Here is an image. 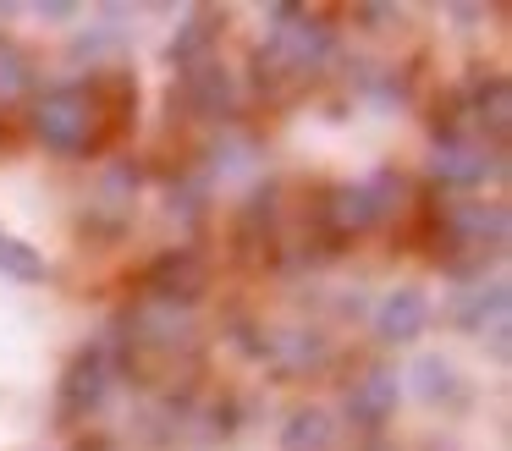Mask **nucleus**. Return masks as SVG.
Masks as SVG:
<instances>
[{"mask_svg": "<svg viewBox=\"0 0 512 451\" xmlns=\"http://www.w3.org/2000/svg\"><path fill=\"white\" fill-rule=\"evenodd\" d=\"M89 127H94V110L78 88H56V94H45L34 110V132L61 154H78L83 143H89Z\"/></svg>", "mask_w": 512, "mask_h": 451, "instance_id": "obj_1", "label": "nucleus"}, {"mask_svg": "<svg viewBox=\"0 0 512 451\" xmlns=\"http://www.w3.org/2000/svg\"><path fill=\"white\" fill-rule=\"evenodd\" d=\"M424 325H430V297H424V286H391L375 303V336L391 341V347L419 341Z\"/></svg>", "mask_w": 512, "mask_h": 451, "instance_id": "obj_2", "label": "nucleus"}, {"mask_svg": "<svg viewBox=\"0 0 512 451\" xmlns=\"http://www.w3.org/2000/svg\"><path fill=\"white\" fill-rule=\"evenodd\" d=\"M397 396H402V380L391 369H369L364 380H353L347 391V418L364 429H380L391 413H397Z\"/></svg>", "mask_w": 512, "mask_h": 451, "instance_id": "obj_3", "label": "nucleus"}, {"mask_svg": "<svg viewBox=\"0 0 512 451\" xmlns=\"http://www.w3.org/2000/svg\"><path fill=\"white\" fill-rule=\"evenodd\" d=\"M402 380H408V391L419 396V402H430V407L463 396V374H457V363L446 358V352H419V358L402 369Z\"/></svg>", "mask_w": 512, "mask_h": 451, "instance_id": "obj_4", "label": "nucleus"}, {"mask_svg": "<svg viewBox=\"0 0 512 451\" xmlns=\"http://www.w3.org/2000/svg\"><path fill=\"white\" fill-rule=\"evenodd\" d=\"M325 50H331V33H325L320 22L287 17V28L270 33V55H276L281 66H292V72H309L314 61H325Z\"/></svg>", "mask_w": 512, "mask_h": 451, "instance_id": "obj_5", "label": "nucleus"}, {"mask_svg": "<svg viewBox=\"0 0 512 451\" xmlns=\"http://www.w3.org/2000/svg\"><path fill=\"white\" fill-rule=\"evenodd\" d=\"M501 319H507V281H479L452 297V325L468 330V336H485Z\"/></svg>", "mask_w": 512, "mask_h": 451, "instance_id": "obj_6", "label": "nucleus"}, {"mask_svg": "<svg viewBox=\"0 0 512 451\" xmlns=\"http://www.w3.org/2000/svg\"><path fill=\"white\" fill-rule=\"evenodd\" d=\"M100 396H105V358L89 352V358H78L67 369V380H61V413L78 418V413H89V407H100Z\"/></svg>", "mask_w": 512, "mask_h": 451, "instance_id": "obj_7", "label": "nucleus"}, {"mask_svg": "<svg viewBox=\"0 0 512 451\" xmlns=\"http://www.w3.org/2000/svg\"><path fill=\"white\" fill-rule=\"evenodd\" d=\"M336 446V418L325 407H292L281 424V451H331Z\"/></svg>", "mask_w": 512, "mask_h": 451, "instance_id": "obj_8", "label": "nucleus"}, {"mask_svg": "<svg viewBox=\"0 0 512 451\" xmlns=\"http://www.w3.org/2000/svg\"><path fill=\"white\" fill-rule=\"evenodd\" d=\"M435 176L441 182H452V187H474V182H485V171H490V160L474 149V143H457V138H446V143H435Z\"/></svg>", "mask_w": 512, "mask_h": 451, "instance_id": "obj_9", "label": "nucleus"}, {"mask_svg": "<svg viewBox=\"0 0 512 451\" xmlns=\"http://www.w3.org/2000/svg\"><path fill=\"white\" fill-rule=\"evenodd\" d=\"M380 198H386V176H380V182H358V187H342V193H336V220H342V226H375L380 215H386V204H380Z\"/></svg>", "mask_w": 512, "mask_h": 451, "instance_id": "obj_10", "label": "nucleus"}, {"mask_svg": "<svg viewBox=\"0 0 512 451\" xmlns=\"http://www.w3.org/2000/svg\"><path fill=\"white\" fill-rule=\"evenodd\" d=\"M188 99L204 110V116H226V110H232V99H237L226 66H210V61L193 66V72H188Z\"/></svg>", "mask_w": 512, "mask_h": 451, "instance_id": "obj_11", "label": "nucleus"}, {"mask_svg": "<svg viewBox=\"0 0 512 451\" xmlns=\"http://www.w3.org/2000/svg\"><path fill=\"white\" fill-rule=\"evenodd\" d=\"M452 226L468 231L474 248H485V242H507V209H501V204H463L452 215Z\"/></svg>", "mask_w": 512, "mask_h": 451, "instance_id": "obj_12", "label": "nucleus"}, {"mask_svg": "<svg viewBox=\"0 0 512 451\" xmlns=\"http://www.w3.org/2000/svg\"><path fill=\"white\" fill-rule=\"evenodd\" d=\"M0 275H12V281H45V253L17 242V237H0Z\"/></svg>", "mask_w": 512, "mask_h": 451, "instance_id": "obj_13", "label": "nucleus"}, {"mask_svg": "<svg viewBox=\"0 0 512 451\" xmlns=\"http://www.w3.org/2000/svg\"><path fill=\"white\" fill-rule=\"evenodd\" d=\"M276 352L292 363V369H309V363H325V358H331V347H325L320 330H292V336L276 341Z\"/></svg>", "mask_w": 512, "mask_h": 451, "instance_id": "obj_14", "label": "nucleus"}, {"mask_svg": "<svg viewBox=\"0 0 512 451\" xmlns=\"http://www.w3.org/2000/svg\"><path fill=\"white\" fill-rule=\"evenodd\" d=\"M193 286H199V264L182 253V259H166L155 270V292L160 297H193Z\"/></svg>", "mask_w": 512, "mask_h": 451, "instance_id": "obj_15", "label": "nucleus"}, {"mask_svg": "<svg viewBox=\"0 0 512 451\" xmlns=\"http://www.w3.org/2000/svg\"><path fill=\"white\" fill-rule=\"evenodd\" d=\"M248 171H254V143L226 132V138L215 143V176H248Z\"/></svg>", "mask_w": 512, "mask_h": 451, "instance_id": "obj_16", "label": "nucleus"}, {"mask_svg": "<svg viewBox=\"0 0 512 451\" xmlns=\"http://www.w3.org/2000/svg\"><path fill=\"white\" fill-rule=\"evenodd\" d=\"M28 88V61L12 39H0V99H12Z\"/></svg>", "mask_w": 512, "mask_h": 451, "instance_id": "obj_17", "label": "nucleus"}, {"mask_svg": "<svg viewBox=\"0 0 512 451\" xmlns=\"http://www.w3.org/2000/svg\"><path fill=\"white\" fill-rule=\"evenodd\" d=\"M204 44H210V28H204V22H193L188 33H182L177 44H171V55H177V61H188L193 50H204Z\"/></svg>", "mask_w": 512, "mask_h": 451, "instance_id": "obj_18", "label": "nucleus"}, {"mask_svg": "<svg viewBox=\"0 0 512 451\" xmlns=\"http://www.w3.org/2000/svg\"><path fill=\"white\" fill-rule=\"evenodd\" d=\"M39 22H78L83 6H72V0H45V6H34Z\"/></svg>", "mask_w": 512, "mask_h": 451, "instance_id": "obj_19", "label": "nucleus"}, {"mask_svg": "<svg viewBox=\"0 0 512 451\" xmlns=\"http://www.w3.org/2000/svg\"><path fill=\"white\" fill-rule=\"evenodd\" d=\"M479 341H490V358H507V352H512V325H507V319H501V325H490L485 330V336H479Z\"/></svg>", "mask_w": 512, "mask_h": 451, "instance_id": "obj_20", "label": "nucleus"}, {"mask_svg": "<svg viewBox=\"0 0 512 451\" xmlns=\"http://www.w3.org/2000/svg\"><path fill=\"white\" fill-rule=\"evenodd\" d=\"M490 127H507V83H490Z\"/></svg>", "mask_w": 512, "mask_h": 451, "instance_id": "obj_21", "label": "nucleus"}, {"mask_svg": "<svg viewBox=\"0 0 512 451\" xmlns=\"http://www.w3.org/2000/svg\"><path fill=\"white\" fill-rule=\"evenodd\" d=\"M446 17H452V22H479V17H485V11H479V6H452V11H446Z\"/></svg>", "mask_w": 512, "mask_h": 451, "instance_id": "obj_22", "label": "nucleus"}]
</instances>
